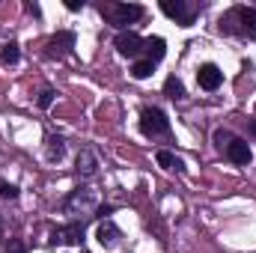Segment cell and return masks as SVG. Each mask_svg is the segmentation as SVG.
<instances>
[{
    "label": "cell",
    "instance_id": "cell-1",
    "mask_svg": "<svg viewBox=\"0 0 256 253\" xmlns=\"http://www.w3.org/2000/svg\"><path fill=\"white\" fill-rule=\"evenodd\" d=\"M220 30L232 36L256 39V9L254 6H232L230 12L220 15Z\"/></svg>",
    "mask_w": 256,
    "mask_h": 253
},
{
    "label": "cell",
    "instance_id": "cell-2",
    "mask_svg": "<svg viewBox=\"0 0 256 253\" xmlns=\"http://www.w3.org/2000/svg\"><path fill=\"white\" fill-rule=\"evenodd\" d=\"M102 15H108V21L114 27H128L137 18H143V6H137V3H102Z\"/></svg>",
    "mask_w": 256,
    "mask_h": 253
},
{
    "label": "cell",
    "instance_id": "cell-3",
    "mask_svg": "<svg viewBox=\"0 0 256 253\" xmlns=\"http://www.w3.org/2000/svg\"><path fill=\"white\" fill-rule=\"evenodd\" d=\"M161 12L170 15L179 27H191L194 18L200 15V3H188V0H161Z\"/></svg>",
    "mask_w": 256,
    "mask_h": 253
},
{
    "label": "cell",
    "instance_id": "cell-4",
    "mask_svg": "<svg viewBox=\"0 0 256 253\" xmlns=\"http://www.w3.org/2000/svg\"><path fill=\"white\" fill-rule=\"evenodd\" d=\"M140 131H143L146 137H164V134H170V120H167V114L158 110V108H143V110H140Z\"/></svg>",
    "mask_w": 256,
    "mask_h": 253
},
{
    "label": "cell",
    "instance_id": "cell-5",
    "mask_svg": "<svg viewBox=\"0 0 256 253\" xmlns=\"http://www.w3.org/2000/svg\"><path fill=\"white\" fill-rule=\"evenodd\" d=\"M92 208H96V190L92 188H74L63 200L66 214H92Z\"/></svg>",
    "mask_w": 256,
    "mask_h": 253
},
{
    "label": "cell",
    "instance_id": "cell-6",
    "mask_svg": "<svg viewBox=\"0 0 256 253\" xmlns=\"http://www.w3.org/2000/svg\"><path fill=\"white\" fill-rule=\"evenodd\" d=\"M51 244H84V224H66V226H57L51 232Z\"/></svg>",
    "mask_w": 256,
    "mask_h": 253
},
{
    "label": "cell",
    "instance_id": "cell-7",
    "mask_svg": "<svg viewBox=\"0 0 256 253\" xmlns=\"http://www.w3.org/2000/svg\"><path fill=\"white\" fill-rule=\"evenodd\" d=\"M72 48H74V33L72 30H60L57 36H51L45 42V54L48 57H66V54H72Z\"/></svg>",
    "mask_w": 256,
    "mask_h": 253
},
{
    "label": "cell",
    "instance_id": "cell-8",
    "mask_svg": "<svg viewBox=\"0 0 256 253\" xmlns=\"http://www.w3.org/2000/svg\"><path fill=\"white\" fill-rule=\"evenodd\" d=\"M196 84H200V90H218L220 84H224V72L218 68L214 63H202L196 68Z\"/></svg>",
    "mask_w": 256,
    "mask_h": 253
},
{
    "label": "cell",
    "instance_id": "cell-9",
    "mask_svg": "<svg viewBox=\"0 0 256 253\" xmlns=\"http://www.w3.org/2000/svg\"><path fill=\"white\" fill-rule=\"evenodd\" d=\"M120 238H122V232H120V226H116V224L102 220V224L96 226V242H98L104 250H114V248L120 244Z\"/></svg>",
    "mask_w": 256,
    "mask_h": 253
},
{
    "label": "cell",
    "instance_id": "cell-10",
    "mask_svg": "<svg viewBox=\"0 0 256 253\" xmlns=\"http://www.w3.org/2000/svg\"><path fill=\"white\" fill-rule=\"evenodd\" d=\"M114 45H116V51H120L122 57H137V54L143 51V39H140L134 30H122Z\"/></svg>",
    "mask_w": 256,
    "mask_h": 253
},
{
    "label": "cell",
    "instance_id": "cell-11",
    "mask_svg": "<svg viewBox=\"0 0 256 253\" xmlns=\"http://www.w3.org/2000/svg\"><path fill=\"white\" fill-rule=\"evenodd\" d=\"M226 158L232 161V164H238V167H248L250 161H254V149H250V143L248 140H232L230 146H226Z\"/></svg>",
    "mask_w": 256,
    "mask_h": 253
},
{
    "label": "cell",
    "instance_id": "cell-12",
    "mask_svg": "<svg viewBox=\"0 0 256 253\" xmlns=\"http://www.w3.org/2000/svg\"><path fill=\"white\" fill-rule=\"evenodd\" d=\"M74 170H78V176H84V179L96 176V173H98V158H96V152H92V149H80V152H78V161H74Z\"/></svg>",
    "mask_w": 256,
    "mask_h": 253
},
{
    "label": "cell",
    "instance_id": "cell-13",
    "mask_svg": "<svg viewBox=\"0 0 256 253\" xmlns=\"http://www.w3.org/2000/svg\"><path fill=\"white\" fill-rule=\"evenodd\" d=\"M143 51H146V60L149 63H158L167 54V42L161 36H149V39H143Z\"/></svg>",
    "mask_w": 256,
    "mask_h": 253
},
{
    "label": "cell",
    "instance_id": "cell-14",
    "mask_svg": "<svg viewBox=\"0 0 256 253\" xmlns=\"http://www.w3.org/2000/svg\"><path fill=\"white\" fill-rule=\"evenodd\" d=\"M164 92H167V98H173V102H182V98H185V84H182L176 74H170V78L164 80Z\"/></svg>",
    "mask_w": 256,
    "mask_h": 253
},
{
    "label": "cell",
    "instance_id": "cell-15",
    "mask_svg": "<svg viewBox=\"0 0 256 253\" xmlns=\"http://www.w3.org/2000/svg\"><path fill=\"white\" fill-rule=\"evenodd\" d=\"M66 140L63 137H48V161H63Z\"/></svg>",
    "mask_w": 256,
    "mask_h": 253
},
{
    "label": "cell",
    "instance_id": "cell-16",
    "mask_svg": "<svg viewBox=\"0 0 256 253\" xmlns=\"http://www.w3.org/2000/svg\"><path fill=\"white\" fill-rule=\"evenodd\" d=\"M155 161H158V167H164V170H173V167H179V170H182V161H179L170 149H158Z\"/></svg>",
    "mask_w": 256,
    "mask_h": 253
},
{
    "label": "cell",
    "instance_id": "cell-17",
    "mask_svg": "<svg viewBox=\"0 0 256 253\" xmlns=\"http://www.w3.org/2000/svg\"><path fill=\"white\" fill-rule=\"evenodd\" d=\"M152 72H155V63H149V60H137L131 66V78L134 80H146V78H152Z\"/></svg>",
    "mask_w": 256,
    "mask_h": 253
},
{
    "label": "cell",
    "instance_id": "cell-18",
    "mask_svg": "<svg viewBox=\"0 0 256 253\" xmlns=\"http://www.w3.org/2000/svg\"><path fill=\"white\" fill-rule=\"evenodd\" d=\"M18 57H21V51H18V45H15V42H6V45L0 48V60H3L6 66L18 63Z\"/></svg>",
    "mask_w": 256,
    "mask_h": 253
},
{
    "label": "cell",
    "instance_id": "cell-19",
    "mask_svg": "<svg viewBox=\"0 0 256 253\" xmlns=\"http://www.w3.org/2000/svg\"><path fill=\"white\" fill-rule=\"evenodd\" d=\"M232 140H236V137H232L226 128H218V131H214V143H218V149H226Z\"/></svg>",
    "mask_w": 256,
    "mask_h": 253
},
{
    "label": "cell",
    "instance_id": "cell-20",
    "mask_svg": "<svg viewBox=\"0 0 256 253\" xmlns=\"http://www.w3.org/2000/svg\"><path fill=\"white\" fill-rule=\"evenodd\" d=\"M0 196H3V200H15V196H18V188H15L12 182L0 179Z\"/></svg>",
    "mask_w": 256,
    "mask_h": 253
},
{
    "label": "cell",
    "instance_id": "cell-21",
    "mask_svg": "<svg viewBox=\"0 0 256 253\" xmlns=\"http://www.w3.org/2000/svg\"><path fill=\"white\" fill-rule=\"evenodd\" d=\"M54 96H57V92H54L51 86H45V90L39 92V108H51V104H54Z\"/></svg>",
    "mask_w": 256,
    "mask_h": 253
},
{
    "label": "cell",
    "instance_id": "cell-22",
    "mask_svg": "<svg viewBox=\"0 0 256 253\" xmlns=\"http://www.w3.org/2000/svg\"><path fill=\"white\" fill-rule=\"evenodd\" d=\"M6 253H27V248H24V242H18V238H12V242L6 244Z\"/></svg>",
    "mask_w": 256,
    "mask_h": 253
},
{
    "label": "cell",
    "instance_id": "cell-23",
    "mask_svg": "<svg viewBox=\"0 0 256 253\" xmlns=\"http://www.w3.org/2000/svg\"><path fill=\"white\" fill-rule=\"evenodd\" d=\"M66 9H72V12H78V9H84V0H68V3H66Z\"/></svg>",
    "mask_w": 256,
    "mask_h": 253
},
{
    "label": "cell",
    "instance_id": "cell-24",
    "mask_svg": "<svg viewBox=\"0 0 256 253\" xmlns=\"http://www.w3.org/2000/svg\"><path fill=\"white\" fill-rule=\"evenodd\" d=\"M0 236H3V220H0Z\"/></svg>",
    "mask_w": 256,
    "mask_h": 253
}]
</instances>
